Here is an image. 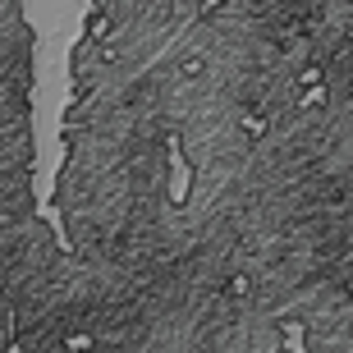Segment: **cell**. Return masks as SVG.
I'll list each match as a JSON object with an SVG mask.
<instances>
[{
  "mask_svg": "<svg viewBox=\"0 0 353 353\" xmlns=\"http://www.w3.org/2000/svg\"><path fill=\"white\" fill-rule=\"evenodd\" d=\"M165 157H170V202L188 207V188H193V161L183 152V133L165 129Z\"/></svg>",
  "mask_w": 353,
  "mask_h": 353,
  "instance_id": "cell-1",
  "label": "cell"
},
{
  "mask_svg": "<svg viewBox=\"0 0 353 353\" xmlns=\"http://www.w3.org/2000/svg\"><path fill=\"white\" fill-rule=\"evenodd\" d=\"M37 221L51 225V234H55V248L65 252V257H74V239H69L65 230V211L55 207V197H46V202H37Z\"/></svg>",
  "mask_w": 353,
  "mask_h": 353,
  "instance_id": "cell-2",
  "label": "cell"
},
{
  "mask_svg": "<svg viewBox=\"0 0 353 353\" xmlns=\"http://www.w3.org/2000/svg\"><path fill=\"white\" fill-rule=\"evenodd\" d=\"M280 335H285L289 353H307V340H303V321H280Z\"/></svg>",
  "mask_w": 353,
  "mask_h": 353,
  "instance_id": "cell-3",
  "label": "cell"
},
{
  "mask_svg": "<svg viewBox=\"0 0 353 353\" xmlns=\"http://www.w3.org/2000/svg\"><path fill=\"white\" fill-rule=\"evenodd\" d=\"M5 353H23V344H19V316L10 312V344H5Z\"/></svg>",
  "mask_w": 353,
  "mask_h": 353,
  "instance_id": "cell-4",
  "label": "cell"
},
{
  "mask_svg": "<svg viewBox=\"0 0 353 353\" xmlns=\"http://www.w3.org/2000/svg\"><path fill=\"white\" fill-rule=\"evenodd\" d=\"M65 349H69V353H88V349H92V335H69Z\"/></svg>",
  "mask_w": 353,
  "mask_h": 353,
  "instance_id": "cell-5",
  "label": "cell"
},
{
  "mask_svg": "<svg viewBox=\"0 0 353 353\" xmlns=\"http://www.w3.org/2000/svg\"><path fill=\"white\" fill-rule=\"evenodd\" d=\"M230 294H248V275H234L230 280Z\"/></svg>",
  "mask_w": 353,
  "mask_h": 353,
  "instance_id": "cell-6",
  "label": "cell"
}]
</instances>
